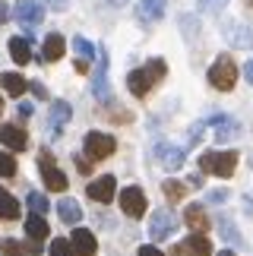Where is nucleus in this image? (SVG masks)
Listing matches in <instances>:
<instances>
[{
  "mask_svg": "<svg viewBox=\"0 0 253 256\" xmlns=\"http://www.w3.org/2000/svg\"><path fill=\"white\" fill-rule=\"evenodd\" d=\"M178 215L168 212V209H158V212H152V222H149V234L155 240H168L174 231H178Z\"/></svg>",
  "mask_w": 253,
  "mask_h": 256,
  "instance_id": "423d86ee",
  "label": "nucleus"
},
{
  "mask_svg": "<svg viewBox=\"0 0 253 256\" xmlns=\"http://www.w3.org/2000/svg\"><path fill=\"white\" fill-rule=\"evenodd\" d=\"M13 174H16V158L0 149V177H13Z\"/></svg>",
  "mask_w": 253,
  "mask_h": 256,
  "instance_id": "c756f323",
  "label": "nucleus"
},
{
  "mask_svg": "<svg viewBox=\"0 0 253 256\" xmlns=\"http://www.w3.org/2000/svg\"><path fill=\"white\" fill-rule=\"evenodd\" d=\"M38 171H42V180H44L48 190H54V193H64L66 190V174L54 164L51 152H42V155H38Z\"/></svg>",
  "mask_w": 253,
  "mask_h": 256,
  "instance_id": "39448f33",
  "label": "nucleus"
},
{
  "mask_svg": "<svg viewBox=\"0 0 253 256\" xmlns=\"http://www.w3.org/2000/svg\"><path fill=\"white\" fill-rule=\"evenodd\" d=\"M234 82H238V66H234V60H231L228 54L216 57L212 66H209V86L218 88V92H231Z\"/></svg>",
  "mask_w": 253,
  "mask_h": 256,
  "instance_id": "f03ea898",
  "label": "nucleus"
},
{
  "mask_svg": "<svg viewBox=\"0 0 253 256\" xmlns=\"http://www.w3.org/2000/svg\"><path fill=\"white\" fill-rule=\"evenodd\" d=\"M26 202H28V209H32L35 215H44V212H48V200H44L42 193H28Z\"/></svg>",
  "mask_w": 253,
  "mask_h": 256,
  "instance_id": "7c9ffc66",
  "label": "nucleus"
},
{
  "mask_svg": "<svg viewBox=\"0 0 253 256\" xmlns=\"http://www.w3.org/2000/svg\"><path fill=\"white\" fill-rule=\"evenodd\" d=\"M244 76H247V82L253 86V60H247V66H244Z\"/></svg>",
  "mask_w": 253,
  "mask_h": 256,
  "instance_id": "79ce46f5",
  "label": "nucleus"
},
{
  "mask_svg": "<svg viewBox=\"0 0 253 256\" xmlns=\"http://www.w3.org/2000/svg\"><path fill=\"white\" fill-rule=\"evenodd\" d=\"M86 193H89V200L108 206L114 196H118V180H114L111 174H104V177H98V180H92L89 186H86Z\"/></svg>",
  "mask_w": 253,
  "mask_h": 256,
  "instance_id": "9d476101",
  "label": "nucleus"
},
{
  "mask_svg": "<svg viewBox=\"0 0 253 256\" xmlns=\"http://www.w3.org/2000/svg\"><path fill=\"white\" fill-rule=\"evenodd\" d=\"M228 200V190H212L209 193V202H225Z\"/></svg>",
  "mask_w": 253,
  "mask_h": 256,
  "instance_id": "72a5a7b5",
  "label": "nucleus"
},
{
  "mask_svg": "<svg viewBox=\"0 0 253 256\" xmlns=\"http://www.w3.org/2000/svg\"><path fill=\"white\" fill-rule=\"evenodd\" d=\"M92 92L102 104H111V86H108V51H98V66H95Z\"/></svg>",
  "mask_w": 253,
  "mask_h": 256,
  "instance_id": "0eeeda50",
  "label": "nucleus"
},
{
  "mask_svg": "<svg viewBox=\"0 0 253 256\" xmlns=\"http://www.w3.org/2000/svg\"><path fill=\"white\" fill-rule=\"evenodd\" d=\"M218 256H238V253H234V250H222Z\"/></svg>",
  "mask_w": 253,
  "mask_h": 256,
  "instance_id": "c03bdc74",
  "label": "nucleus"
},
{
  "mask_svg": "<svg viewBox=\"0 0 253 256\" xmlns=\"http://www.w3.org/2000/svg\"><path fill=\"white\" fill-rule=\"evenodd\" d=\"M218 231H222V238H225L228 244H234V247H240V244H244V238L238 234V228L231 224V218H218Z\"/></svg>",
  "mask_w": 253,
  "mask_h": 256,
  "instance_id": "a878e982",
  "label": "nucleus"
},
{
  "mask_svg": "<svg viewBox=\"0 0 253 256\" xmlns=\"http://www.w3.org/2000/svg\"><path fill=\"white\" fill-rule=\"evenodd\" d=\"M76 168H80V174H89V162H86V158H80V155H76Z\"/></svg>",
  "mask_w": 253,
  "mask_h": 256,
  "instance_id": "ea45409f",
  "label": "nucleus"
},
{
  "mask_svg": "<svg viewBox=\"0 0 253 256\" xmlns=\"http://www.w3.org/2000/svg\"><path fill=\"white\" fill-rule=\"evenodd\" d=\"M200 168L206 174H216V177H231L238 168V152H202L200 155Z\"/></svg>",
  "mask_w": 253,
  "mask_h": 256,
  "instance_id": "7ed1b4c3",
  "label": "nucleus"
},
{
  "mask_svg": "<svg viewBox=\"0 0 253 256\" xmlns=\"http://www.w3.org/2000/svg\"><path fill=\"white\" fill-rule=\"evenodd\" d=\"M140 256H164L158 247H152V244H149V247H140Z\"/></svg>",
  "mask_w": 253,
  "mask_h": 256,
  "instance_id": "c9c22d12",
  "label": "nucleus"
},
{
  "mask_svg": "<svg viewBox=\"0 0 253 256\" xmlns=\"http://www.w3.org/2000/svg\"><path fill=\"white\" fill-rule=\"evenodd\" d=\"M184 222H187V224H190V228L196 231V234H202V231L209 228L206 209H202V206H196V202H193V206H187V209H184Z\"/></svg>",
  "mask_w": 253,
  "mask_h": 256,
  "instance_id": "6ab92c4d",
  "label": "nucleus"
},
{
  "mask_svg": "<svg viewBox=\"0 0 253 256\" xmlns=\"http://www.w3.org/2000/svg\"><path fill=\"white\" fill-rule=\"evenodd\" d=\"M28 88L35 92V98H48V88H44L42 82H28Z\"/></svg>",
  "mask_w": 253,
  "mask_h": 256,
  "instance_id": "f704fd0d",
  "label": "nucleus"
},
{
  "mask_svg": "<svg viewBox=\"0 0 253 256\" xmlns=\"http://www.w3.org/2000/svg\"><path fill=\"white\" fill-rule=\"evenodd\" d=\"M57 215H60V222H66V224H80V218H82V209H80V202H76V200H70V196H64V200L57 202Z\"/></svg>",
  "mask_w": 253,
  "mask_h": 256,
  "instance_id": "412c9836",
  "label": "nucleus"
},
{
  "mask_svg": "<svg viewBox=\"0 0 253 256\" xmlns=\"http://www.w3.org/2000/svg\"><path fill=\"white\" fill-rule=\"evenodd\" d=\"M155 155H158V162H162L168 171H178L180 164H184V149H180V146L158 142V146H155Z\"/></svg>",
  "mask_w": 253,
  "mask_h": 256,
  "instance_id": "2eb2a0df",
  "label": "nucleus"
},
{
  "mask_svg": "<svg viewBox=\"0 0 253 256\" xmlns=\"http://www.w3.org/2000/svg\"><path fill=\"white\" fill-rule=\"evenodd\" d=\"M164 73H168V66H164L162 57H155V60H149L146 66H140V70H130V76H126V88L136 95V98H146L152 92L155 82L164 80Z\"/></svg>",
  "mask_w": 253,
  "mask_h": 256,
  "instance_id": "f257e3e1",
  "label": "nucleus"
},
{
  "mask_svg": "<svg viewBox=\"0 0 253 256\" xmlns=\"http://www.w3.org/2000/svg\"><path fill=\"white\" fill-rule=\"evenodd\" d=\"M70 117H73V108H70V104H66V102H54V104H51V117H48V120H51V133L57 136Z\"/></svg>",
  "mask_w": 253,
  "mask_h": 256,
  "instance_id": "a211bd4d",
  "label": "nucleus"
},
{
  "mask_svg": "<svg viewBox=\"0 0 253 256\" xmlns=\"http://www.w3.org/2000/svg\"><path fill=\"white\" fill-rule=\"evenodd\" d=\"M32 111H35V108L28 104V102H22V104H19V117H32Z\"/></svg>",
  "mask_w": 253,
  "mask_h": 256,
  "instance_id": "58836bf2",
  "label": "nucleus"
},
{
  "mask_svg": "<svg viewBox=\"0 0 253 256\" xmlns=\"http://www.w3.org/2000/svg\"><path fill=\"white\" fill-rule=\"evenodd\" d=\"M0 86H4L6 95H22L26 88H28V82L19 73H4V76H0Z\"/></svg>",
  "mask_w": 253,
  "mask_h": 256,
  "instance_id": "b1692460",
  "label": "nucleus"
},
{
  "mask_svg": "<svg viewBox=\"0 0 253 256\" xmlns=\"http://www.w3.org/2000/svg\"><path fill=\"white\" fill-rule=\"evenodd\" d=\"M120 209L130 215V218H142L146 215V193L140 186H124L120 190Z\"/></svg>",
  "mask_w": 253,
  "mask_h": 256,
  "instance_id": "6e6552de",
  "label": "nucleus"
},
{
  "mask_svg": "<svg viewBox=\"0 0 253 256\" xmlns=\"http://www.w3.org/2000/svg\"><path fill=\"white\" fill-rule=\"evenodd\" d=\"M82 149H86V158H92V162H102V158H108V155H114V149H118V142H114V136H108V133H98V130H92V133H86V140H82Z\"/></svg>",
  "mask_w": 253,
  "mask_h": 256,
  "instance_id": "20e7f679",
  "label": "nucleus"
},
{
  "mask_svg": "<svg viewBox=\"0 0 253 256\" xmlns=\"http://www.w3.org/2000/svg\"><path fill=\"white\" fill-rule=\"evenodd\" d=\"M0 218H6V222L19 218V202H16V196L6 193V190H0Z\"/></svg>",
  "mask_w": 253,
  "mask_h": 256,
  "instance_id": "5701e85b",
  "label": "nucleus"
},
{
  "mask_svg": "<svg viewBox=\"0 0 253 256\" xmlns=\"http://www.w3.org/2000/svg\"><path fill=\"white\" fill-rule=\"evenodd\" d=\"M0 114H4V98H0Z\"/></svg>",
  "mask_w": 253,
  "mask_h": 256,
  "instance_id": "a18cd8bd",
  "label": "nucleus"
},
{
  "mask_svg": "<svg viewBox=\"0 0 253 256\" xmlns=\"http://www.w3.org/2000/svg\"><path fill=\"white\" fill-rule=\"evenodd\" d=\"M64 54H66V42H64V35L51 32V35L44 38V44H42V60H44V64H54V60H60Z\"/></svg>",
  "mask_w": 253,
  "mask_h": 256,
  "instance_id": "dca6fc26",
  "label": "nucleus"
},
{
  "mask_svg": "<svg viewBox=\"0 0 253 256\" xmlns=\"http://www.w3.org/2000/svg\"><path fill=\"white\" fill-rule=\"evenodd\" d=\"M44 4L54 6V10H66V6H70V0H44Z\"/></svg>",
  "mask_w": 253,
  "mask_h": 256,
  "instance_id": "4c0bfd02",
  "label": "nucleus"
},
{
  "mask_svg": "<svg viewBox=\"0 0 253 256\" xmlns=\"http://www.w3.org/2000/svg\"><path fill=\"white\" fill-rule=\"evenodd\" d=\"M0 142H4L6 149H13V152L28 149V136H26L22 126H16V124H4V126H0Z\"/></svg>",
  "mask_w": 253,
  "mask_h": 256,
  "instance_id": "f8f14e48",
  "label": "nucleus"
},
{
  "mask_svg": "<svg viewBox=\"0 0 253 256\" xmlns=\"http://www.w3.org/2000/svg\"><path fill=\"white\" fill-rule=\"evenodd\" d=\"M76 70H80V73H89V60H82V57H76Z\"/></svg>",
  "mask_w": 253,
  "mask_h": 256,
  "instance_id": "a19ab883",
  "label": "nucleus"
},
{
  "mask_svg": "<svg viewBox=\"0 0 253 256\" xmlns=\"http://www.w3.org/2000/svg\"><path fill=\"white\" fill-rule=\"evenodd\" d=\"M51 256H76V250H73V244L66 240V238H54V244H51Z\"/></svg>",
  "mask_w": 253,
  "mask_h": 256,
  "instance_id": "c85d7f7f",
  "label": "nucleus"
},
{
  "mask_svg": "<svg viewBox=\"0 0 253 256\" xmlns=\"http://www.w3.org/2000/svg\"><path fill=\"white\" fill-rule=\"evenodd\" d=\"M10 57L22 66L32 60V38H26V35H16V38H10Z\"/></svg>",
  "mask_w": 253,
  "mask_h": 256,
  "instance_id": "f3484780",
  "label": "nucleus"
},
{
  "mask_svg": "<svg viewBox=\"0 0 253 256\" xmlns=\"http://www.w3.org/2000/svg\"><path fill=\"white\" fill-rule=\"evenodd\" d=\"M4 22H10V6L0 0V26H4Z\"/></svg>",
  "mask_w": 253,
  "mask_h": 256,
  "instance_id": "e433bc0d",
  "label": "nucleus"
},
{
  "mask_svg": "<svg viewBox=\"0 0 253 256\" xmlns=\"http://www.w3.org/2000/svg\"><path fill=\"white\" fill-rule=\"evenodd\" d=\"M206 126H216V140L218 142H225V140H234V136L240 133V124L234 120V117H228V114H212Z\"/></svg>",
  "mask_w": 253,
  "mask_h": 256,
  "instance_id": "9b49d317",
  "label": "nucleus"
},
{
  "mask_svg": "<svg viewBox=\"0 0 253 256\" xmlns=\"http://www.w3.org/2000/svg\"><path fill=\"white\" fill-rule=\"evenodd\" d=\"M70 244H73L76 256H95V253H98V240H95V234L86 231V228H76L70 234Z\"/></svg>",
  "mask_w": 253,
  "mask_h": 256,
  "instance_id": "ddd939ff",
  "label": "nucleus"
},
{
  "mask_svg": "<svg viewBox=\"0 0 253 256\" xmlns=\"http://www.w3.org/2000/svg\"><path fill=\"white\" fill-rule=\"evenodd\" d=\"M184 247H187V256H212V244L209 238H202V234L193 231L187 240H184Z\"/></svg>",
  "mask_w": 253,
  "mask_h": 256,
  "instance_id": "4be33fe9",
  "label": "nucleus"
},
{
  "mask_svg": "<svg viewBox=\"0 0 253 256\" xmlns=\"http://www.w3.org/2000/svg\"><path fill=\"white\" fill-rule=\"evenodd\" d=\"M13 16H16L26 28H35V26L44 19V10H42V4H38V0H16Z\"/></svg>",
  "mask_w": 253,
  "mask_h": 256,
  "instance_id": "1a4fd4ad",
  "label": "nucleus"
},
{
  "mask_svg": "<svg viewBox=\"0 0 253 256\" xmlns=\"http://www.w3.org/2000/svg\"><path fill=\"white\" fill-rule=\"evenodd\" d=\"M73 51H76V57H82V60H95V48L86 42L82 35H76V38H73Z\"/></svg>",
  "mask_w": 253,
  "mask_h": 256,
  "instance_id": "cd10ccee",
  "label": "nucleus"
},
{
  "mask_svg": "<svg viewBox=\"0 0 253 256\" xmlns=\"http://www.w3.org/2000/svg\"><path fill=\"white\" fill-rule=\"evenodd\" d=\"M48 234H51V228H48V222H44V215H28L26 218V238H32V240H38L42 244Z\"/></svg>",
  "mask_w": 253,
  "mask_h": 256,
  "instance_id": "aec40b11",
  "label": "nucleus"
},
{
  "mask_svg": "<svg viewBox=\"0 0 253 256\" xmlns=\"http://www.w3.org/2000/svg\"><path fill=\"white\" fill-rule=\"evenodd\" d=\"M162 193L168 196L171 202H178V200H184V193H187V186H184L180 180H164V184H162Z\"/></svg>",
  "mask_w": 253,
  "mask_h": 256,
  "instance_id": "bb28decb",
  "label": "nucleus"
},
{
  "mask_svg": "<svg viewBox=\"0 0 253 256\" xmlns=\"http://www.w3.org/2000/svg\"><path fill=\"white\" fill-rule=\"evenodd\" d=\"M4 253L6 256H22V247H19L16 240H4Z\"/></svg>",
  "mask_w": 253,
  "mask_h": 256,
  "instance_id": "2f4dec72",
  "label": "nucleus"
},
{
  "mask_svg": "<svg viewBox=\"0 0 253 256\" xmlns=\"http://www.w3.org/2000/svg\"><path fill=\"white\" fill-rule=\"evenodd\" d=\"M164 6H168V0H142V4L136 6V19H140L142 26H152L164 16Z\"/></svg>",
  "mask_w": 253,
  "mask_h": 256,
  "instance_id": "4468645a",
  "label": "nucleus"
},
{
  "mask_svg": "<svg viewBox=\"0 0 253 256\" xmlns=\"http://www.w3.org/2000/svg\"><path fill=\"white\" fill-rule=\"evenodd\" d=\"M108 6H124V4H130V0H104Z\"/></svg>",
  "mask_w": 253,
  "mask_h": 256,
  "instance_id": "37998d69",
  "label": "nucleus"
},
{
  "mask_svg": "<svg viewBox=\"0 0 253 256\" xmlns=\"http://www.w3.org/2000/svg\"><path fill=\"white\" fill-rule=\"evenodd\" d=\"M228 42L234 48H253V32L244 26H228Z\"/></svg>",
  "mask_w": 253,
  "mask_h": 256,
  "instance_id": "393cba45",
  "label": "nucleus"
},
{
  "mask_svg": "<svg viewBox=\"0 0 253 256\" xmlns=\"http://www.w3.org/2000/svg\"><path fill=\"white\" fill-rule=\"evenodd\" d=\"M225 4H228V0H200V6H202V10H222Z\"/></svg>",
  "mask_w": 253,
  "mask_h": 256,
  "instance_id": "473e14b6",
  "label": "nucleus"
}]
</instances>
